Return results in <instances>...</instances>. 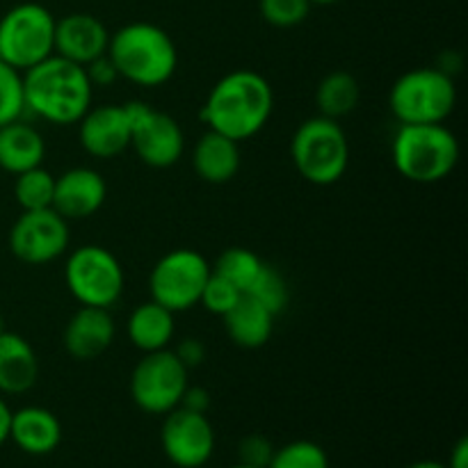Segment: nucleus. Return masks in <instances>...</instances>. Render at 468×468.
<instances>
[{"mask_svg":"<svg viewBox=\"0 0 468 468\" xmlns=\"http://www.w3.org/2000/svg\"><path fill=\"white\" fill-rule=\"evenodd\" d=\"M55 53V16L39 3H21L0 18V59L27 71Z\"/></svg>","mask_w":468,"mask_h":468,"instance_id":"7","label":"nucleus"},{"mask_svg":"<svg viewBox=\"0 0 468 468\" xmlns=\"http://www.w3.org/2000/svg\"><path fill=\"white\" fill-rule=\"evenodd\" d=\"M9 425H12V410L7 402L0 398V446L9 439Z\"/></svg>","mask_w":468,"mask_h":468,"instance_id":"37","label":"nucleus"},{"mask_svg":"<svg viewBox=\"0 0 468 468\" xmlns=\"http://www.w3.org/2000/svg\"><path fill=\"white\" fill-rule=\"evenodd\" d=\"M78 140L87 154L101 160L131 149V119L126 108L114 103L90 108L78 122Z\"/></svg>","mask_w":468,"mask_h":468,"instance_id":"14","label":"nucleus"},{"mask_svg":"<svg viewBox=\"0 0 468 468\" xmlns=\"http://www.w3.org/2000/svg\"><path fill=\"white\" fill-rule=\"evenodd\" d=\"M114 320L110 309L80 306L67 323L62 334L64 350L78 361H91L105 355L114 343Z\"/></svg>","mask_w":468,"mask_h":468,"instance_id":"17","label":"nucleus"},{"mask_svg":"<svg viewBox=\"0 0 468 468\" xmlns=\"http://www.w3.org/2000/svg\"><path fill=\"white\" fill-rule=\"evenodd\" d=\"M291 158L297 174L314 186H334L350 165V142L334 119L315 114L297 126L291 140Z\"/></svg>","mask_w":468,"mask_h":468,"instance_id":"5","label":"nucleus"},{"mask_svg":"<svg viewBox=\"0 0 468 468\" xmlns=\"http://www.w3.org/2000/svg\"><path fill=\"white\" fill-rule=\"evenodd\" d=\"M85 73L90 78L91 87H112L119 80V71L114 67L112 59L108 58V53L101 55V58L91 59L90 64H85Z\"/></svg>","mask_w":468,"mask_h":468,"instance_id":"33","label":"nucleus"},{"mask_svg":"<svg viewBox=\"0 0 468 468\" xmlns=\"http://www.w3.org/2000/svg\"><path fill=\"white\" fill-rule=\"evenodd\" d=\"M69 240V222L53 208L23 210L9 229V250L27 265L53 263L64 256Z\"/></svg>","mask_w":468,"mask_h":468,"instance_id":"12","label":"nucleus"},{"mask_svg":"<svg viewBox=\"0 0 468 468\" xmlns=\"http://www.w3.org/2000/svg\"><path fill=\"white\" fill-rule=\"evenodd\" d=\"M268 468H329V460L318 443L292 441L274 451Z\"/></svg>","mask_w":468,"mask_h":468,"instance_id":"29","label":"nucleus"},{"mask_svg":"<svg viewBox=\"0 0 468 468\" xmlns=\"http://www.w3.org/2000/svg\"><path fill=\"white\" fill-rule=\"evenodd\" d=\"M160 443L167 460L178 468H201L215 452V430L208 414L176 407L165 414Z\"/></svg>","mask_w":468,"mask_h":468,"instance_id":"13","label":"nucleus"},{"mask_svg":"<svg viewBox=\"0 0 468 468\" xmlns=\"http://www.w3.org/2000/svg\"><path fill=\"white\" fill-rule=\"evenodd\" d=\"M5 332V323H3V315H0V334Z\"/></svg>","mask_w":468,"mask_h":468,"instance_id":"40","label":"nucleus"},{"mask_svg":"<svg viewBox=\"0 0 468 468\" xmlns=\"http://www.w3.org/2000/svg\"><path fill=\"white\" fill-rule=\"evenodd\" d=\"M242 295H245V292H242L240 288H236L231 282H227V279L218 277V274L210 270L208 282H206L204 291H201L199 304L204 306L208 314L219 315V318H222V315H227L229 311L236 306V302L240 300Z\"/></svg>","mask_w":468,"mask_h":468,"instance_id":"31","label":"nucleus"},{"mask_svg":"<svg viewBox=\"0 0 468 468\" xmlns=\"http://www.w3.org/2000/svg\"><path fill=\"white\" fill-rule=\"evenodd\" d=\"M26 96H23V73L0 59V126L23 119Z\"/></svg>","mask_w":468,"mask_h":468,"instance_id":"28","label":"nucleus"},{"mask_svg":"<svg viewBox=\"0 0 468 468\" xmlns=\"http://www.w3.org/2000/svg\"><path fill=\"white\" fill-rule=\"evenodd\" d=\"M23 96L26 112L55 126H69L80 122L91 108L94 87L85 67L53 53L44 62L23 71Z\"/></svg>","mask_w":468,"mask_h":468,"instance_id":"2","label":"nucleus"},{"mask_svg":"<svg viewBox=\"0 0 468 468\" xmlns=\"http://www.w3.org/2000/svg\"><path fill=\"white\" fill-rule=\"evenodd\" d=\"M274 455L272 443L268 441L261 434H251V437H245L240 441V448H238V457H240V464L254 466V468H268L270 460Z\"/></svg>","mask_w":468,"mask_h":468,"instance_id":"32","label":"nucleus"},{"mask_svg":"<svg viewBox=\"0 0 468 468\" xmlns=\"http://www.w3.org/2000/svg\"><path fill=\"white\" fill-rule=\"evenodd\" d=\"M9 439L27 455H48L62 441V425L44 407H23L12 411Z\"/></svg>","mask_w":468,"mask_h":468,"instance_id":"19","label":"nucleus"},{"mask_svg":"<svg viewBox=\"0 0 468 468\" xmlns=\"http://www.w3.org/2000/svg\"><path fill=\"white\" fill-rule=\"evenodd\" d=\"M123 108L131 119V149H135L142 163L154 169L174 167L186 151L181 123L144 101H131Z\"/></svg>","mask_w":468,"mask_h":468,"instance_id":"11","label":"nucleus"},{"mask_svg":"<svg viewBox=\"0 0 468 468\" xmlns=\"http://www.w3.org/2000/svg\"><path fill=\"white\" fill-rule=\"evenodd\" d=\"M274 110L272 85L251 69H236L219 78L208 91L201 119L208 131L242 142L268 126Z\"/></svg>","mask_w":468,"mask_h":468,"instance_id":"1","label":"nucleus"},{"mask_svg":"<svg viewBox=\"0 0 468 468\" xmlns=\"http://www.w3.org/2000/svg\"><path fill=\"white\" fill-rule=\"evenodd\" d=\"M231 468H254V466H247V464H236V466H231Z\"/></svg>","mask_w":468,"mask_h":468,"instance_id":"41","label":"nucleus"},{"mask_svg":"<svg viewBox=\"0 0 468 468\" xmlns=\"http://www.w3.org/2000/svg\"><path fill=\"white\" fill-rule=\"evenodd\" d=\"M391 158L407 181L432 186L455 172L460 142L446 123H400L393 137Z\"/></svg>","mask_w":468,"mask_h":468,"instance_id":"4","label":"nucleus"},{"mask_svg":"<svg viewBox=\"0 0 468 468\" xmlns=\"http://www.w3.org/2000/svg\"><path fill=\"white\" fill-rule=\"evenodd\" d=\"M410 468H448L443 462H432V460H423V462H416Z\"/></svg>","mask_w":468,"mask_h":468,"instance_id":"38","label":"nucleus"},{"mask_svg":"<svg viewBox=\"0 0 468 468\" xmlns=\"http://www.w3.org/2000/svg\"><path fill=\"white\" fill-rule=\"evenodd\" d=\"M67 288L80 306L110 309L123 292V268L117 256L101 245H82L67 259Z\"/></svg>","mask_w":468,"mask_h":468,"instance_id":"8","label":"nucleus"},{"mask_svg":"<svg viewBox=\"0 0 468 468\" xmlns=\"http://www.w3.org/2000/svg\"><path fill=\"white\" fill-rule=\"evenodd\" d=\"M448 468H468V439L462 437L460 441L455 443L451 452V462L446 464Z\"/></svg>","mask_w":468,"mask_h":468,"instance_id":"36","label":"nucleus"},{"mask_svg":"<svg viewBox=\"0 0 468 468\" xmlns=\"http://www.w3.org/2000/svg\"><path fill=\"white\" fill-rule=\"evenodd\" d=\"M174 355L178 356V361H181L187 370L199 368L206 361V346L199 338H183V341L174 347Z\"/></svg>","mask_w":468,"mask_h":468,"instance_id":"34","label":"nucleus"},{"mask_svg":"<svg viewBox=\"0 0 468 468\" xmlns=\"http://www.w3.org/2000/svg\"><path fill=\"white\" fill-rule=\"evenodd\" d=\"M46 142L35 126L23 119L0 126V169L21 174L44 163Z\"/></svg>","mask_w":468,"mask_h":468,"instance_id":"21","label":"nucleus"},{"mask_svg":"<svg viewBox=\"0 0 468 468\" xmlns=\"http://www.w3.org/2000/svg\"><path fill=\"white\" fill-rule=\"evenodd\" d=\"M240 142L222 135V133L206 131L192 151V167L201 181L210 186H224L233 181L240 169Z\"/></svg>","mask_w":468,"mask_h":468,"instance_id":"18","label":"nucleus"},{"mask_svg":"<svg viewBox=\"0 0 468 468\" xmlns=\"http://www.w3.org/2000/svg\"><path fill=\"white\" fill-rule=\"evenodd\" d=\"M222 320L229 338L242 350H259L272 338L274 315L247 292Z\"/></svg>","mask_w":468,"mask_h":468,"instance_id":"22","label":"nucleus"},{"mask_svg":"<svg viewBox=\"0 0 468 468\" xmlns=\"http://www.w3.org/2000/svg\"><path fill=\"white\" fill-rule=\"evenodd\" d=\"M39 379V359L18 334H0V393L21 396Z\"/></svg>","mask_w":468,"mask_h":468,"instance_id":"20","label":"nucleus"},{"mask_svg":"<svg viewBox=\"0 0 468 468\" xmlns=\"http://www.w3.org/2000/svg\"><path fill=\"white\" fill-rule=\"evenodd\" d=\"M178 407H183V410L197 411V414H208L210 393L206 391L204 387H190V384H187V388L183 391L181 405H178Z\"/></svg>","mask_w":468,"mask_h":468,"instance_id":"35","label":"nucleus"},{"mask_svg":"<svg viewBox=\"0 0 468 468\" xmlns=\"http://www.w3.org/2000/svg\"><path fill=\"white\" fill-rule=\"evenodd\" d=\"M110 32L94 14L76 12L55 18V55L80 67L108 53Z\"/></svg>","mask_w":468,"mask_h":468,"instance_id":"16","label":"nucleus"},{"mask_svg":"<svg viewBox=\"0 0 468 468\" xmlns=\"http://www.w3.org/2000/svg\"><path fill=\"white\" fill-rule=\"evenodd\" d=\"M261 268H263V261L251 250H247V247H229V250H224L218 256V261H215L210 270L218 277L227 279L233 286L240 288L242 292H247L251 283H254L256 274L261 272Z\"/></svg>","mask_w":468,"mask_h":468,"instance_id":"25","label":"nucleus"},{"mask_svg":"<svg viewBox=\"0 0 468 468\" xmlns=\"http://www.w3.org/2000/svg\"><path fill=\"white\" fill-rule=\"evenodd\" d=\"M108 58L119 78L137 87H160L172 80L178 67V50L167 30L155 23H126L110 35Z\"/></svg>","mask_w":468,"mask_h":468,"instance_id":"3","label":"nucleus"},{"mask_svg":"<svg viewBox=\"0 0 468 468\" xmlns=\"http://www.w3.org/2000/svg\"><path fill=\"white\" fill-rule=\"evenodd\" d=\"M311 5H334V3H341V0H309Z\"/></svg>","mask_w":468,"mask_h":468,"instance_id":"39","label":"nucleus"},{"mask_svg":"<svg viewBox=\"0 0 468 468\" xmlns=\"http://www.w3.org/2000/svg\"><path fill=\"white\" fill-rule=\"evenodd\" d=\"M55 176L44 167H32L27 172L16 174L14 181V197L23 210L53 208Z\"/></svg>","mask_w":468,"mask_h":468,"instance_id":"26","label":"nucleus"},{"mask_svg":"<svg viewBox=\"0 0 468 468\" xmlns=\"http://www.w3.org/2000/svg\"><path fill=\"white\" fill-rule=\"evenodd\" d=\"M455 103V80L443 69H411L388 91V108L400 123H443Z\"/></svg>","mask_w":468,"mask_h":468,"instance_id":"6","label":"nucleus"},{"mask_svg":"<svg viewBox=\"0 0 468 468\" xmlns=\"http://www.w3.org/2000/svg\"><path fill=\"white\" fill-rule=\"evenodd\" d=\"M210 277V265L199 251H167L154 265L149 277L151 300L163 304L172 314H183L199 304L201 291Z\"/></svg>","mask_w":468,"mask_h":468,"instance_id":"9","label":"nucleus"},{"mask_svg":"<svg viewBox=\"0 0 468 468\" xmlns=\"http://www.w3.org/2000/svg\"><path fill=\"white\" fill-rule=\"evenodd\" d=\"M259 12L270 26L295 27L306 21L311 3L309 0H259Z\"/></svg>","mask_w":468,"mask_h":468,"instance_id":"30","label":"nucleus"},{"mask_svg":"<svg viewBox=\"0 0 468 468\" xmlns=\"http://www.w3.org/2000/svg\"><path fill=\"white\" fill-rule=\"evenodd\" d=\"M108 197L105 178L91 167H73L55 176L53 210L64 219H85L99 213Z\"/></svg>","mask_w":468,"mask_h":468,"instance_id":"15","label":"nucleus"},{"mask_svg":"<svg viewBox=\"0 0 468 468\" xmlns=\"http://www.w3.org/2000/svg\"><path fill=\"white\" fill-rule=\"evenodd\" d=\"M190 370L174 350L146 352L131 373V398L142 411L165 416L181 405Z\"/></svg>","mask_w":468,"mask_h":468,"instance_id":"10","label":"nucleus"},{"mask_svg":"<svg viewBox=\"0 0 468 468\" xmlns=\"http://www.w3.org/2000/svg\"><path fill=\"white\" fill-rule=\"evenodd\" d=\"M359 101V80L347 71L327 73L318 82V87H315V108H318V114L334 119V122L355 112Z\"/></svg>","mask_w":468,"mask_h":468,"instance_id":"24","label":"nucleus"},{"mask_svg":"<svg viewBox=\"0 0 468 468\" xmlns=\"http://www.w3.org/2000/svg\"><path fill=\"white\" fill-rule=\"evenodd\" d=\"M247 295L254 297L261 306H265L277 318L279 314H283L288 302H291V288H288L286 277L277 268L263 263V268L256 274L254 283L250 286Z\"/></svg>","mask_w":468,"mask_h":468,"instance_id":"27","label":"nucleus"},{"mask_svg":"<svg viewBox=\"0 0 468 468\" xmlns=\"http://www.w3.org/2000/svg\"><path fill=\"white\" fill-rule=\"evenodd\" d=\"M174 332H176L174 314L154 300L137 306L126 324L128 341L133 343L135 350L144 352V355L146 352L167 350L174 341Z\"/></svg>","mask_w":468,"mask_h":468,"instance_id":"23","label":"nucleus"}]
</instances>
